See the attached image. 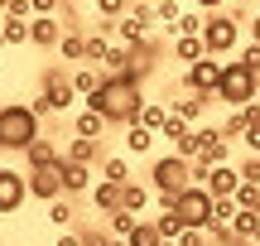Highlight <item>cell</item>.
Instances as JSON below:
<instances>
[{
	"label": "cell",
	"mask_w": 260,
	"mask_h": 246,
	"mask_svg": "<svg viewBox=\"0 0 260 246\" xmlns=\"http://www.w3.org/2000/svg\"><path fill=\"white\" fill-rule=\"evenodd\" d=\"M87 111L106 116V126H135L145 111V82L135 73H106V82L87 97Z\"/></svg>",
	"instance_id": "6da1fadb"
},
{
	"label": "cell",
	"mask_w": 260,
	"mask_h": 246,
	"mask_svg": "<svg viewBox=\"0 0 260 246\" xmlns=\"http://www.w3.org/2000/svg\"><path fill=\"white\" fill-rule=\"evenodd\" d=\"M44 135V121L34 116V106L29 102H10V106H0V150H15V155H24L29 145Z\"/></svg>",
	"instance_id": "7a4b0ae2"
},
{
	"label": "cell",
	"mask_w": 260,
	"mask_h": 246,
	"mask_svg": "<svg viewBox=\"0 0 260 246\" xmlns=\"http://www.w3.org/2000/svg\"><path fill=\"white\" fill-rule=\"evenodd\" d=\"M260 97V73L241 63V58H226V73H222V87H217V102L232 106V111H241V106H251Z\"/></svg>",
	"instance_id": "3957f363"
},
{
	"label": "cell",
	"mask_w": 260,
	"mask_h": 246,
	"mask_svg": "<svg viewBox=\"0 0 260 246\" xmlns=\"http://www.w3.org/2000/svg\"><path fill=\"white\" fill-rule=\"evenodd\" d=\"M203 44H207V58H232V53H241V19H236L232 10H217V15H207V24H203Z\"/></svg>",
	"instance_id": "277c9868"
},
{
	"label": "cell",
	"mask_w": 260,
	"mask_h": 246,
	"mask_svg": "<svg viewBox=\"0 0 260 246\" xmlns=\"http://www.w3.org/2000/svg\"><path fill=\"white\" fill-rule=\"evenodd\" d=\"M149 183H154V193H183L193 189V164L183 155H164L149 164Z\"/></svg>",
	"instance_id": "5b68a950"
},
{
	"label": "cell",
	"mask_w": 260,
	"mask_h": 246,
	"mask_svg": "<svg viewBox=\"0 0 260 246\" xmlns=\"http://www.w3.org/2000/svg\"><path fill=\"white\" fill-rule=\"evenodd\" d=\"M212 193L203 189V183H193V189H183L178 193V218H183V227H193V232H212Z\"/></svg>",
	"instance_id": "8992f818"
},
{
	"label": "cell",
	"mask_w": 260,
	"mask_h": 246,
	"mask_svg": "<svg viewBox=\"0 0 260 246\" xmlns=\"http://www.w3.org/2000/svg\"><path fill=\"white\" fill-rule=\"evenodd\" d=\"M39 97H44V102H48V111H58V116H63V111H73V106L82 102V97H77V87H73V77H68L63 68H48V73L39 77Z\"/></svg>",
	"instance_id": "52a82bcc"
},
{
	"label": "cell",
	"mask_w": 260,
	"mask_h": 246,
	"mask_svg": "<svg viewBox=\"0 0 260 246\" xmlns=\"http://www.w3.org/2000/svg\"><path fill=\"white\" fill-rule=\"evenodd\" d=\"M222 73H226V58H203V63L183 68V87H188L193 97H217Z\"/></svg>",
	"instance_id": "ba28073f"
},
{
	"label": "cell",
	"mask_w": 260,
	"mask_h": 246,
	"mask_svg": "<svg viewBox=\"0 0 260 246\" xmlns=\"http://www.w3.org/2000/svg\"><path fill=\"white\" fill-rule=\"evenodd\" d=\"M24 198H29V174L15 169V164H0V218L19 212Z\"/></svg>",
	"instance_id": "9c48e42d"
},
{
	"label": "cell",
	"mask_w": 260,
	"mask_h": 246,
	"mask_svg": "<svg viewBox=\"0 0 260 246\" xmlns=\"http://www.w3.org/2000/svg\"><path fill=\"white\" fill-rule=\"evenodd\" d=\"M29 174V198H39V203H53V198H63V160L58 164H39V169H24Z\"/></svg>",
	"instance_id": "30bf717a"
},
{
	"label": "cell",
	"mask_w": 260,
	"mask_h": 246,
	"mask_svg": "<svg viewBox=\"0 0 260 246\" xmlns=\"http://www.w3.org/2000/svg\"><path fill=\"white\" fill-rule=\"evenodd\" d=\"M63 34H68V24H63L58 15L29 19V44H34V48H58V44H63Z\"/></svg>",
	"instance_id": "8fae6325"
},
{
	"label": "cell",
	"mask_w": 260,
	"mask_h": 246,
	"mask_svg": "<svg viewBox=\"0 0 260 246\" xmlns=\"http://www.w3.org/2000/svg\"><path fill=\"white\" fill-rule=\"evenodd\" d=\"M241 169H236V164H217V169L212 174H207V183H203V189L207 193H212V198H236V189H241Z\"/></svg>",
	"instance_id": "7c38bea8"
},
{
	"label": "cell",
	"mask_w": 260,
	"mask_h": 246,
	"mask_svg": "<svg viewBox=\"0 0 260 246\" xmlns=\"http://www.w3.org/2000/svg\"><path fill=\"white\" fill-rule=\"evenodd\" d=\"M58 160H63V145H58V140H48V135H39V140L24 150V169H39V164H58Z\"/></svg>",
	"instance_id": "4fadbf2b"
},
{
	"label": "cell",
	"mask_w": 260,
	"mask_h": 246,
	"mask_svg": "<svg viewBox=\"0 0 260 246\" xmlns=\"http://www.w3.org/2000/svg\"><path fill=\"white\" fill-rule=\"evenodd\" d=\"M63 160H73V164H96V160H106V155H102V140H87V135H73V140L63 145Z\"/></svg>",
	"instance_id": "5bb4252c"
},
{
	"label": "cell",
	"mask_w": 260,
	"mask_h": 246,
	"mask_svg": "<svg viewBox=\"0 0 260 246\" xmlns=\"http://www.w3.org/2000/svg\"><path fill=\"white\" fill-rule=\"evenodd\" d=\"M203 58H207V44H203V34H183V39H174V63L193 68V63H203Z\"/></svg>",
	"instance_id": "9a60e30c"
},
{
	"label": "cell",
	"mask_w": 260,
	"mask_h": 246,
	"mask_svg": "<svg viewBox=\"0 0 260 246\" xmlns=\"http://www.w3.org/2000/svg\"><path fill=\"white\" fill-rule=\"evenodd\" d=\"M63 189H68V193H92V189H96V183H92V164L63 160Z\"/></svg>",
	"instance_id": "2e32d148"
},
{
	"label": "cell",
	"mask_w": 260,
	"mask_h": 246,
	"mask_svg": "<svg viewBox=\"0 0 260 246\" xmlns=\"http://www.w3.org/2000/svg\"><path fill=\"white\" fill-rule=\"evenodd\" d=\"M149 198H154V193H149V183H121V208L125 212H135V218H145V208H149Z\"/></svg>",
	"instance_id": "e0dca14e"
},
{
	"label": "cell",
	"mask_w": 260,
	"mask_h": 246,
	"mask_svg": "<svg viewBox=\"0 0 260 246\" xmlns=\"http://www.w3.org/2000/svg\"><path fill=\"white\" fill-rule=\"evenodd\" d=\"M92 208L102 212V218H111V212H121V183H96L92 189Z\"/></svg>",
	"instance_id": "ac0fdd59"
},
{
	"label": "cell",
	"mask_w": 260,
	"mask_h": 246,
	"mask_svg": "<svg viewBox=\"0 0 260 246\" xmlns=\"http://www.w3.org/2000/svg\"><path fill=\"white\" fill-rule=\"evenodd\" d=\"M154 140H159V131H149V126H125V155H149L154 150Z\"/></svg>",
	"instance_id": "d6986e66"
},
{
	"label": "cell",
	"mask_w": 260,
	"mask_h": 246,
	"mask_svg": "<svg viewBox=\"0 0 260 246\" xmlns=\"http://www.w3.org/2000/svg\"><path fill=\"white\" fill-rule=\"evenodd\" d=\"M207 102H217V97H193V92H188L183 102H174V106H169V111H174L178 121H188V126H198V121H203V111H207Z\"/></svg>",
	"instance_id": "ffe728a7"
},
{
	"label": "cell",
	"mask_w": 260,
	"mask_h": 246,
	"mask_svg": "<svg viewBox=\"0 0 260 246\" xmlns=\"http://www.w3.org/2000/svg\"><path fill=\"white\" fill-rule=\"evenodd\" d=\"M102 82H106V73H96V63H82V68L73 73V87H77V97H82V102H87Z\"/></svg>",
	"instance_id": "44dd1931"
},
{
	"label": "cell",
	"mask_w": 260,
	"mask_h": 246,
	"mask_svg": "<svg viewBox=\"0 0 260 246\" xmlns=\"http://www.w3.org/2000/svg\"><path fill=\"white\" fill-rule=\"evenodd\" d=\"M102 68H106V73H130V68H135V48L111 44V48H106V58H102Z\"/></svg>",
	"instance_id": "7402d4cb"
},
{
	"label": "cell",
	"mask_w": 260,
	"mask_h": 246,
	"mask_svg": "<svg viewBox=\"0 0 260 246\" xmlns=\"http://www.w3.org/2000/svg\"><path fill=\"white\" fill-rule=\"evenodd\" d=\"M102 131H106V116H96V111H77V121H73V135H87V140H102Z\"/></svg>",
	"instance_id": "603a6c76"
},
{
	"label": "cell",
	"mask_w": 260,
	"mask_h": 246,
	"mask_svg": "<svg viewBox=\"0 0 260 246\" xmlns=\"http://www.w3.org/2000/svg\"><path fill=\"white\" fill-rule=\"evenodd\" d=\"M58 48H63V58H68V63H87V34H82V29H68Z\"/></svg>",
	"instance_id": "cb8c5ba5"
},
{
	"label": "cell",
	"mask_w": 260,
	"mask_h": 246,
	"mask_svg": "<svg viewBox=\"0 0 260 246\" xmlns=\"http://www.w3.org/2000/svg\"><path fill=\"white\" fill-rule=\"evenodd\" d=\"M0 39H5V48H19V44H29V19H0Z\"/></svg>",
	"instance_id": "d4e9b609"
},
{
	"label": "cell",
	"mask_w": 260,
	"mask_h": 246,
	"mask_svg": "<svg viewBox=\"0 0 260 246\" xmlns=\"http://www.w3.org/2000/svg\"><path fill=\"white\" fill-rule=\"evenodd\" d=\"M232 237L236 241H255L260 237V212H236L232 218Z\"/></svg>",
	"instance_id": "484cf974"
},
{
	"label": "cell",
	"mask_w": 260,
	"mask_h": 246,
	"mask_svg": "<svg viewBox=\"0 0 260 246\" xmlns=\"http://www.w3.org/2000/svg\"><path fill=\"white\" fill-rule=\"evenodd\" d=\"M102 179L106 183H130V160L125 155H106L102 160Z\"/></svg>",
	"instance_id": "4316f807"
},
{
	"label": "cell",
	"mask_w": 260,
	"mask_h": 246,
	"mask_svg": "<svg viewBox=\"0 0 260 246\" xmlns=\"http://www.w3.org/2000/svg\"><path fill=\"white\" fill-rule=\"evenodd\" d=\"M125 246H164V237H159V227H154V218H140V227L125 237Z\"/></svg>",
	"instance_id": "83f0119b"
},
{
	"label": "cell",
	"mask_w": 260,
	"mask_h": 246,
	"mask_svg": "<svg viewBox=\"0 0 260 246\" xmlns=\"http://www.w3.org/2000/svg\"><path fill=\"white\" fill-rule=\"evenodd\" d=\"M203 24H207L203 10H183V15H178V24H169V34H174V39H183V34H203Z\"/></svg>",
	"instance_id": "f1b7e54d"
},
{
	"label": "cell",
	"mask_w": 260,
	"mask_h": 246,
	"mask_svg": "<svg viewBox=\"0 0 260 246\" xmlns=\"http://www.w3.org/2000/svg\"><path fill=\"white\" fill-rule=\"evenodd\" d=\"M135 227H140V218H135V212H125V208L106 218V232H111L116 241H125V237H130V232H135Z\"/></svg>",
	"instance_id": "f546056e"
},
{
	"label": "cell",
	"mask_w": 260,
	"mask_h": 246,
	"mask_svg": "<svg viewBox=\"0 0 260 246\" xmlns=\"http://www.w3.org/2000/svg\"><path fill=\"white\" fill-rule=\"evenodd\" d=\"M154 227H159V237H164V241H178V237L188 232L178 212H159V218H154Z\"/></svg>",
	"instance_id": "4dcf8cb0"
},
{
	"label": "cell",
	"mask_w": 260,
	"mask_h": 246,
	"mask_svg": "<svg viewBox=\"0 0 260 246\" xmlns=\"http://www.w3.org/2000/svg\"><path fill=\"white\" fill-rule=\"evenodd\" d=\"M164 121H169V106H164V102H145L140 126H149V131H164Z\"/></svg>",
	"instance_id": "1f68e13d"
},
{
	"label": "cell",
	"mask_w": 260,
	"mask_h": 246,
	"mask_svg": "<svg viewBox=\"0 0 260 246\" xmlns=\"http://www.w3.org/2000/svg\"><path fill=\"white\" fill-rule=\"evenodd\" d=\"M48 222H53L58 232H68V222H73V203H68V198H53V203H48Z\"/></svg>",
	"instance_id": "d6a6232c"
},
{
	"label": "cell",
	"mask_w": 260,
	"mask_h": 246,
	"mask_svg": "<svg viewBox=\"0 0 260 246\" xmlns=\"http://www.w3.org/2000/svg\"><path fill=\"white\" fill-rule=\"evenodd\" d=\"M92 5H96V15H102V19H125L135 0H92Z\"/></svg>",
	"instance_id": "836d02e7"
},
{
	"label": "cell",
	"mask_w": 260,
	"mask_h": 246,
	"mask_svg": "<svg viewBox=\"0 0 260 246\" xmlns=\"http://www.w3.org/2000/svg\"><path fill=\"white\" fill-rule=\"evenodd\" d=\"M236 208L241 212H260V183H241V189H236Z\"/></svg>",
	"instance_id": "e575fe53"
},
{
	"label": "cell",
	"mask_w": 260,
	"mask_h": 246,
	"mask_svg": "<svg viewBox=\"0 0 260 246\" xmlns=\"http://www.w3.org/2000/svg\"><path fill=\"white\" fill-rule=\"evenodd\" d=\"M178 15H183V10H178V0H159V5H154V19H159V24H178Z\"/></svg>",
	"instance_id": "d590c367"
},
{
	"label": "cell",
	"mask_w": 260,
	"mask_h": 246,
	"mask_svg": "<svg viewBox=\"0 0 260 246\" xmlns=\"http://www.w3.org/2000/svg\"><path fill=\"white\" fill-rule=\"evenodd\" d=\"M106 48H111V44H106V34H87V63H102Z\"/></svg>",
	"instance_id": "8d00e7d4"
},
{
	"label": "cell",
	"mask_w": 260,
	"mask_h": 246,
	"mask_svg": "<svg viewBox=\"0 0 260 246\" xmlns=\"http://www.w3.org/2000/svg\"><path fill=\"white\" fill-rule=\"evenodd\" d=\"M236 169H241V179H246V183H260V155H246Z\"/></svg>",
	"instance_id": "74e56055"
},
{
	"label": "cell",
	"mask_w": 260,
	"mask_h": 246,
	"mask_svg": "<svg viewBox=\"0 0 260 246\" xmlns=\"http://www.w3.org/2000/svg\"><path fill=\"white\" fill-rule=\"evenodd\" d=\"M236 58H241L251 73H260V44H255V39H251V44H241V53H236Z\"/></svg>",
	"instance_id": "f35d334b"
},
{
	"label": "cell",
	"mask_w": 260,
	"mask_h": 246,
	"mask_svg": "<svg viewBox=\"0 0 260 246\" xmlns=\"http://www.w3.org/2000/svg\"><path fill=\"white\" fill-rule=\"evenodd\" d=\"M5 15H10V19H34V0H10Z\"/></svg>",
	"instance_id": "ab89813d"
},
{
	"label": "cell",
	"mask_w": 260,
	"mask_h": 246,
	"mask_svg": "<svg viewBox=\"0 0 260 246\" xmlns=\"http://www.w3.org/2000/svg\"><path fill=\"white\" fill-rule=\"evenodd\" d=\"M241 145H246V155H260V126H251V131L241 135Z\"/></svg>",
	"instance_id": "60d3db41"
},
{
	"label": "cell",
	"mask_w": 260,
	"mask_h": 246,
	"mask_svg": "<svg viewBox=\"0 0 260 246\" xmlns=\"http://www.w3.org/2000/svg\"><path fill=\"white\" fill-rule=\"evenodd\" d=\"M232 0H193V10H203V15H217V10H226Z\"/></svg>",
	"instance_id": "b9f144b4"
},
{
	"label": "cell",
	"mask_w": 260,
	"mask_h": 246,
	"mask_svg": "<svg viewBox=\"0 0 260 246\" xmlns=\"http://www.w3.org/2000/svg\"><path fill=\"white\" fill-rule=\"evenodd\" d=\"M178 246H207V232H193V227H188L183 237H178Z\"/></svg>",
	"instance_id": "7bdbcfd3"
},
{
	"label": "cell",
	"mask_w": 260,
	"mask_h": 246,
	"mask_svg": "<svg viewBox=\"0 0 260 246\" xmlns=\"http://www.w3.org/2000/svg\"><path fill=\"white\" fill-rule=\"evenodd\" d=\"M39 15H58V0H34V19Z\"/></svg>",
	"instance_id": "ee69618b"
},
{
	"label": "cell",
	"mask_w": 260,
	"mask_h": 246,
	"mask_svg": "<svg viewBox=\"0 0 260 246\" xmlns=\"http://www.w3.org/2000/svg\"><path fill=\"white\" fill-rule=\"evenodd\" d=\"M53 246H82V232H58Z\"/></svg>",
	"instance_id": "f6af8a7d"
},
{
	"label": "cell",
	"mask_w": 260,
	"mask_h": 246,
	"mask_svg": "<svg viewBox=\"0 0 260 246\" xmlns=\"http://www.w3.org/2000/svg\"><path fill=\"white\" fill-rule=\"evenodd\" d=\"M251 39H255V44H260V10H255V15H251Z\"/></svg>",
	"instance_id": "bcb514c9"
},
{
	"label": "cell",
	"mask_w": 260,
	"mask_h": 246,
	"mask_svg": "<svg viewBox=\"0 0 260 246\" xmlns=\"http://www.w3.org/2000/svg\"><path fill=\"white\" fill-rule=\"evenodd\" d=\"M0 58H5V39H0Z\"/></svg>",
	"instance_id": "7dc6e473"
},
{
	"label": "cell",
	"mask_w": 260,
	"mask_h": 246,
	"mask_svg": "<svg viewBox=\"0 0 260 246\" xmlns=\"http://www.w3.org/2000/svg\"><path fill=\"white\" fill-rule=\"evenodd\" d=\"M5 5H10V0H0V15H5Z\"/></svg>",
	"instance_id": "c3c4849f"
},
{
	"label": "cell",
	"mask_w": 260,
	"mask_h": 246,
	"mask_svg": "<svg viewBox=\"0 0 260 246\" xmlns=\"http://www.w3.org/2000/svg\"><path fill=\"white\" fill-rule=\"evenodd\" d=\"M178 5H183V0H178Z\"/></svg>",
	"instance_id": "681fc988"
}]
</instances>
